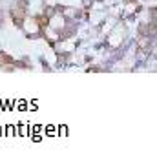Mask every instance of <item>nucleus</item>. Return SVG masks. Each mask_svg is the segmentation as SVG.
<instances>
[{"label": "nucleus", "instance_id": "nucleus-3", "mask_svg": "<svg viewBox=\"0 0 157 157\" xmlns=\"http://www.w3.org/2000/svg\"><path fill=\"white\" fill-rule=\"evenodd\" d=\"M15 106H17V110H20V112L28 110V108H26V101H24V99H20V101H15Z\"/></svg>", "mask_w": 157, "mask_h": 157}, {"label": "nucleus", "instance_id": "nucleus-6", "mask_svg": "<svg viewBox=\"0 0 157 157\" xmlns=\"http://www.w3.org/2000/svg\"><path fill=\"white\" fill-rule=\"evenodd\" d=\"M46 133H49V135L55 137V126H53V124H48V126H46Z\"/></svg>", "mask_w": 157, "mask_h": 157}, {"label": "nucleus", "instance_id": "nucleus-2", "mask_svg": "<svg viewBox=\"0 0 157 157\" xmlns=\"http://www.w3.org/2000/svg\"><path fill=\"white\" fill-rule=\"evenodd\" d=\"M15 132H17L18 135H22V137H28V135H29V128H28V124H24V122H18V126H15Z\"/></svg>", "mask_w": 157, "mask_h": 157}, {"label": "nucleus", "instance_id": "nucleus-4", "mask_svg": "<svg viewBox=\"0 0 157 157\" xmlns=\"http://www.w3.org/2000/svg\"><path fill=\"white\" fill-rule=\"evenodd\" d=\"M59 137H68V126L66 124L59 126Z\"/></svg>", "mask_w": 157, "mask_h": 157}, {"label": "nucleus", "instance_id": "nucleus-1", "mask_svg": "<svg viewBox=\"0 0 157 157\" xmlns=\"http://www.w3.org/2000/svg\"><path fill=\"white\" fill-rule=\"evenodd\" d=\"M15 59L11 57V55H7V53H4V51H0V68H4L6 71H13L15 70Z\"/></svg>", "mask_w": 157, "mask_h": 157}, {"label": "nucleus", "instance_id": "nucleus-5", "mask_svg": "<svg viewBox=\"0 0 157 157\" xmlns=\"http://www.w3.org/2000/svg\"><path fill=\"white\" fill-rule=\"evenodd\" d=\"M6 135L7 137H15V126L13 124H7L6 126Z\"/></svg>", "mask_w": 157, "mask_h": 157}, {"label": "nucleus", "instance_id": "nucleus-8", "mask_svg": "<svg viewBox=\"0 0 157 157\" xmlns=\"http://www.w3.org/2000/svg\"><path fill=\"white\" fill-rule=\"evenodd\" d=\"M29 137H31L35 143H40V141H42V135H40V133H29Z\"/></svg>", "mask_w": 157, "mask_h": 157}, {"label": "nucleus", "instance_id": "nucleus-7", "mask_svg": "<svg viewBox=\"0 0 157 157\" xmlns=\"http://www.w3.org/2000/svg\"><path fill=\"white\" fill-rule=\"evenodd\" d=\"M40 130H42V126H40V124H33V126H31V130H29V133H39Z\"/></svg>", "mask_w": 157, "mask_h": 157}, {"label": "nucleus", "instance_id": "nucleus-10", "mask_svg": "<svg viewBox=\"0 0 157 157\" xmlns=\"http://www.w3.org/2000/svg\"><path fill=\"white\" fill-rule=\"evenodd\" d=\"M2 133H4V130H2V126H0V137H2Z\"/></svg>", "mask_w": 157, "mask_h": 157}, {"label": "nucleus", "instance_id": "nucleus-9", "mask_svg": "<svg viewBox=\"0 0 157 157\" xmlns=\"http://www.w3.org/2000/svg\"><path fill=\"white\" fill-rule=\"evenodd\" d=\"M29 110H33V112H37V110H39V108H37V102H31V104H29Z\"/></svg>", "mask_w": 157, "mask_h": 157}]
</instances>
